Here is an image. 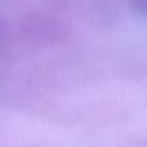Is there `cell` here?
Returning <instances> with one entry per match:
<instances>
[{
	"label": "cell",
	"mask_w": 147,
	"mask_h": 147,
	"mask_svg": "<svg viewBox=\"0 0 147 147\" xmlns=\"http://www.w3.org/2000/svg\"><path fill=\"white\" fill-rule=\"evenodd\" d=\"M131 4H133V7H135L137 12L147 14V0H131Z\"/></svg>",
	"instance_id": "1"
}]
</instances>
